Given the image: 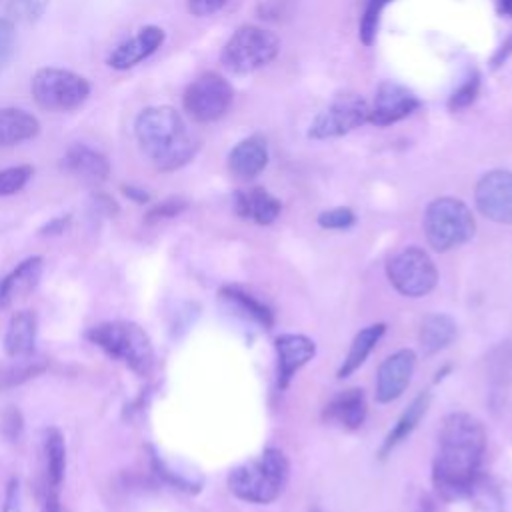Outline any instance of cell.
Listing matches in <instances>:
<instances>
[{"mask_svg": "<svg viewBox=\"0 0 512 512\" xmlns=\"http://www.w3.org/2000/svg\"><path fill=\"white\" fill-rule=\"evenodd\" d=\"M486 450L480 420L466 412L446 416L432 464V482L442 498L460 500L472 494Z\"/></svg>", "mask_w": 512, "mask_h": 512, "instance_id": "6da1fadb", "label": "cell"}, {"mask_svg": "<svg viewBox=\"0 0 512 512\" xmlns=\"http://www.w3.org/2000/svg\"><path fill=\"white\" fill-rule=\"evenodd\" d=\"M140 150L160 172L186 166L198 152V142L172 106H148L134 120Z\"/></svg>", "mask_w": 512, "mask_h": 512, "instance_id": "7a4b0ae2", "label": "cell"}, {"mask_svg": "<svg viewBox=\"0 0 512 512\" xmlns=\"http://www.w3.org/2000/svg\"><path fill=\"white\" fill-rule=\"evenodd\" d=\"M288 460L278 448H266L258 458L236 466L228 476L230 492L252 504L274 502L288 482Z\"/></svg>", "mask_w": 512, "mask_h": 512, "instance_id": "3957f363", "label": "cell"}, {"mask_svg": "<svg viewBox=\"0 0 512 512\" xmlns=\"http://www.w3.org/2000/svg\"><path fill=\"white\" fill-rule=\"evenodd\" d=\"M86 338L138 376H148L154 368L152 340L144 328L134 322H104L92 326L86 332Z\"/></svg>", "mask_w": 512, "mask_h": 512, "instance_id": "277c9868", "label": "cell"}, {"mask_svg": "<svg viewBox=\"0 0 512 512\" xmlns=\"http://www.w3.org/2000/svg\"><path fill=\"white\" fill-rule=\"evenodd\" d=\"M422 226L428 244L438 252L466 244L476 232L472 210L462 200L452 196L432 200L426 206Z\"/></svg>", "mask_w": 512, "mask_h": 512, "instance_id": "5b68a950", "label": "cell"}, {"mask_svg": "<svg viewBox=\"0 0 512 512\" xmlns=\"http://www.w3.org/2000/svg\"><path fill=\"white\" fill-rule=\"evenodd\" d=\"M280 52V40L274 32L260 26H240L224 44L220 62L232 74H252L268 66Z\"/></svg>", "mask_w": 512, "mask_h": 512, "instance_id": "8992f818", "label": "cell"}, {"mask_svg": "<svg viewBox=\"0 0 512 512\" xmlns=\"http://www.w3.org/2000/svg\"><path fill=\"white\" fill-rule=\"evenodd\" d=\"M30 90L40 108L52 112H70L86 102L90 96V82L72 70L46 66L36 70Z\"/></svg>", "mask_w": 512, "mask_h": 512, "instance_id": "52a82bcc", "label": "cell"}, {"mask_svg": "<svg viewBox=\"0 0 512 512\" xmlns=\"http://www.w3.org/2000/svg\"><path fill=\"white\" fill-rule=\"evenodd\" d=\"M386 274L392 286L408 298L426 296L438 282L432 258L418 246H406L396 252L386 266Z\"/></svg>", "mask_w": 512, "mask_h": 512, "instance_id": "ba28073f", "label": "cell"}, {"mask_svg": "<svg viewBox=\"0 0 512 512\" xmlns=\"http://www.w3.org/2000/svg\"><path fill=\"white\" fill-rule=\"evenodd\" d=\"M232 86L218 72H204L194 78L182 96L186 114L196 122H216L232 106Z\"/></svg>", "mask_w": 512, "mask_h": 512, "instance_id": "9c48e42d", "label": "cell"}, {"mask_svg": "<svg viewBox=\"0 0 512 512\" xmlns=\"http://www.w3.org/2000/svg\"><path fill=\"white\" fill-rule=\"evenodd\" d=\"M368 108V102L360 94H340L310 122L308 138L328 140L344 136L368 122Z\"/></svg>", "mask_w": 512, "mask_h": 512, "instance_id": "30bf717a", "label": "cell"}, {"mask_svg": "<svg viewBox=\"0 0 512 512\" xmlns=\"http://www.w3.org/2000/svg\"><path fill=\"white\" fill-rule=\"evenodd\" d=\"M474 202L482 216L498 224H512V172L490 170L474 190Z\"/></svg>", "mask_w": 512, "mask_h": 512, "instance_id": "8fae6325", "label": "cell"}, {"mask_svg": "<svg viewBox=\"0 0 512 512\" xmlns=\"http://www.w3.org/2000/svg\"><path fill=\"white\" fill-rule=\"evenodd\" d=\"M418 106L420 100L408 88L396 82H382L368 108V122L374 126H390L410 116Z\"/></svg>", "mask_w": 512, "mask_h": 512, "instance_id": "7c38bea8", "label": "cell"}, {"mask_svg": "<svg viewBox=\"0 0 512 512\" xmlns=\"http://www.w3.org/2000/svg\"><path fill=\"white\" fill-rule=\"evenodd\" d=\"M416 366V354L408 348L390 354L378 368L376 398L378 402L396 400L408 386Z\"/></svg>", "mask_w": 512, "mask_h": 512, "instance_id": "4fadbf2b", "label": "cell"}, {"mask_svg": "<svg viewBox=\"0 0 512 512\" xmlns=\"http://www.w3.org/2000/svg\"><path fill=\"white\" fill-rule=\"evenodd\" d=\"M166 34L160 26H144L136 36L118 44L106 58V64L114 70H128L152 56L164 42Z\"/></svg>", "mask_w": 512, "mask_h": 512, "instance_id": "5bb4252c", "label": "cell"}, {"mask_svg": "<svg viewBox=\"0 0 512 512\" xmlns=\"http://www.w3.org/2000/svg\"><path fill=\"white\" fill-rule=\"evenodd\" d=\"M60 168L86 184H100L110 174V160L106 154L86 144H72L64 152Z\"/></svg>", "mask_w": 512, "mask_h": 512, "instance_id": "9a60e30c", "label": "cell"}, {"mask_svg": "<svg viewBox=\"0 0 512 512\" xmlns=\"http://www.w3.org/2000/svg\"><path fill=\"white\" fill-rule=\"evenodd\" d=\"M278 358V386L286 388L292 376L316 354V344L302 334H280L274 340Z\"/></svg>", "mask_w": 512, "mask_h": 512, "instance_id": "2e32d148", "label": "cell"}, {"mask_svg": "<svg viewBox=\"0 0 512 512\" xmlns=\"http://www.w3.org/2000/svg\"><path fill=\"white\" fill-rule=\"evenodd\" d=\"M44 270V260L40 256H30L22 260L10 274L0 280V306H10L14 300L28 296L40 282Z\"/></svg>", "mask_w": 512, "mask_h": 512, "instance_id": "e0dca14e", "label": "cell"}, {"mask_svg": "<svg viewBox=\"0 0 512 512\" xmlns=\"http://www.w3.org/2000/svg\"><path fill=\"white\" fill-rule=\"evenodd\" d=\"M268 164V146L262 136H248L240 140L228 154V170L242 178L250 180L258 176Z\"/></svg>", "mask_w": 512, "mask_h": 512, "instance_id": "ac0fdd59", "label": "cell"}, {"mask_svg": "<svg viewBox=\"0 0 512 512\" xmlns=\"http://www.w3.org/2000/svg\"><path fill=\"white\" fill-rule=\"evenodd\" d=\"M38 322L32 310H18L10 316L4 332V352L10 358H28L36 346Z\"/></svg>", "mask_w": 512, "mask_h": 512, "instance_id": "d6986e66", "label": "cell"}, {"mask_svg": "<svg viewBox=\"0 0 512 512\" xmlns=\"http://www.w3.org/2000/svg\"><path fill=\"white\" fill-rule=\"evenodd\" d=\"M324 418L342 428L354 430L366 418V396L360 388H348L332 396L324 408Z\"/></svg>", "mask_w": 512, "mask_h": 512, "instance_id": "ffe728a7", "label": "cell"}, {"mask_svg": "<svg viewBox=\"0 0 512 512\" xmlns=\"http://www.w3.org/2000/svg\"><path fill=\"white\" fill-rule=\"evenodd\" d=\"M280 200L264 188L238 190L234 194V210L242 218H250L256 224H272L280 214Z\"/></svg>", "mask_w": 512, "mask_h": 512, "instance_id": "44dd1931", "label": "cell"}, {"mask_svg": "<svg viewBox=\"0 0 512 512\" xmlns=\"http://www.w3.org/2000/svg\"><path fill=\"white\" fill-rule=\"evenodd\" d=\"M38 132L40 122L34 114L14 106L0 108V148L32 140L34 136H38Z\"/></svg>", "mask_w": 512, "mask_h": 512, "instance_id": "7402d4cb", "label": "cell"}, {"mask_svg": "<svg viewBox=\"0 0 512 512\" xmlns=\"http://www.w3.org/2000/svg\"><path fill=\"white\" fill-rule=\"evenodd\" d=\"M44 458H46V488L44 492L60 494V486L66 470V444L58 428L46 430L44 438Z\"/></svg>", "mask_w": 512, "mask_h": 512, "instance_id": "603a6c76", "label": "cell"}, {"mask_svg": "<svg viewBox=\"0 0 512 512\" xmlns=\"http://www.w3.org/2000/svg\"><path fill=\"white\" fill-rule=\"evenodd\" d=\"M456 336V322L448 316V314H428L422 324H420V332H418V340L420 346L426 354H434L442 348H446Z\"/></svg>", "mask_w": 512, "mask_h": 512, "instance_id": "cb8c5ba5", "label": "cell"}, {"mask_svg": "<svg viewBox=\"0 0 512 512\" xmlns=\"http://www.w3.org/2000/svg\"><path fill=\"white\" fill-rule=\"evenodd\" d=\"M386 332V324L378 322V324H370L366 328H362L354 340H352V346L348 350V356L344 358L342 366L338 368V378H346L350 376L354 370H358L364 360L368 358V354L374 350V346L380 342V338L384 336Z\"/></svg>", "mask_w": 512, "mask_h": 512, "instance_id": "d4e9b609", "label": "cell"}, {"mask_svg": "<svg viewBox=\"0 0 512 512\" xmlns=\"http://www.w3.org/2000/svg\"><path fill=\"white\" fill-rule=\"evenodd\" d=\"M428 402H430V396L428 394H420L414 398V402L402 412V416L398 418V422L394 424V428L388 432L382 448H380V456L386 458V454L398 446L404 438L410 436V432L416 428V424L420 422V418L424 416L426 408H428Z\"/></svg>", "mask_w": 512, "mask_h": 512, "instance_id": "484cf974", "label": "cell"}, {"mask_svg": "<svg viewBox=\"0 0 512 512\" xmlns=\"http://www.w3.org/2000/svg\"><path fill=\"white\" fill-rule=\"evenodd\" d=\"M222 298L234 308L238 310L244 318H250L254 322H258L264 328L272 326V312L266 304H262L260 300H256L252 294L236 288V286H226L220 290Z\"/></svg>", "mask_w": 512, "mask_h": 512, "instance_id": "4316f807", "label": "cell"}, {"mask_svg": "<svg viewBox=\"0 0 512 512\" xmlns=\"http://www.w3.org/2000/svg\"><path fill=\"white\" fill-rule=\"evenodd\" d=\"M392 0H366L364 4V12L360 16V24H358V38L364 46H372L378 34V26H380V18L384 8L390 4Z\"/></svg>", "mask_w": 512, "mask_h": 512, "instance_id": "83f0119b", "label": "cell"}, {"mask_svg": "<svg viewBox=\"0 0 512 512\" xmlns=\"http://www.w3.org/2000/svg\"><path fill=\"white\" fill-rule=\"evenodd\" d=\"M48 2L50 0H10L8 4L10 22H24V24L38 22L46 12Z\"/></svg>", "mask_w": 512, "mask_h": 512, "instance_id": "f1b7e54d", "label": "cell"}, {"mask_svg": "<svg viewBox=\"0 0 512 512\" xmlns=\"http://www.w3.org/2000/svg\"><path fill=\"white\" fill-rule=\"evenodd\" d=\"M32 174H34V168L30 164H20V166H10L0 170V196H12L20 192L28 184Z\"/></svg>", "mask_w": 512, "mask_h": 512, "instance_id": "f546056e", "label": "cell"}, {"mask_svg": "<svg viewBox=\"0 0 512 512\" xmlns=\"http://www.w3.org/2000/svg\"><path fill=\"white\" fill-rule=\"evenodd\" d=\"M478 92H480V76H478V72H474L470 78H466V80L450 94V98H448V108H450L452 112L462 110V108H468V106L476 100Z\"/></svg>", "mask_w": 512, "mask_h": 512, "instance_id": "4dcf8cb0", "label": "cell"}, {"mask_svg": "<svg viewBox=\"0 0 512 512\" xmlns=\"http://www.w3.org/2000/svg\"><path fill=\"white\" fill-rule=\"evenodd\" d=\"M24 418L16 406H8L0 416V434L8 442H16L22 436Z\"/></svg>", "mask_w": 512, "mask_h": 512, "instance_id": "1f68e13d", "label": "cell"}, {"mask_svg": "<svg viewBox=\"0 0 512 512\" xmlns=\"http://www.w3.org/2000/svg\"><path fill=\"white\" fill-rule=\"evenodd\" d=\"M44 370V362H32V364H20L16 368L6 370L0 376V388H12L18 386L22 382H26L28 378H34L36 374H40Z\"/></svg>", "mask_w": 512, "mask_h": 512, "instance_id": "d6a6232c", "label": "cell"}, {"mask_svg": "<svg viewBox=\"0 0 512 512\" xmlns=\"http://www.w3.org/2000/svg\"><path fill=\"white\" fill-rule=\"evenodd\" d=\"M356 216L350 208H332V210H326L318 216V224L322 228H328V230H344V228H350L354 224Z\"/></svg>", "mask_w": 512, "mask_h": 512, "instance_id": "836d02e7", "label": "cell"}, {"mask_svg": "<svg viewBox=\"0 0 512 512\" xmlns=\"http://www.w3.org/2000/svg\"><path fill=\"white\" fill-rule=\"evenodd\" d=\"M182 210H186V200L172 196L162 200L160 204H156L154 208L148 210L146 214V222H158V220H166V218H174L178 216Z\"/></svg>", "mask_w": 512, "mask_h": 512, "instance_id": "e575fe53", "label": "cell"}, {"mask_svg": "<svg viewBox=\"0 0 512 512\" xmlns=\"http://www.w3.org/2000/svg\"><path fill=\"white\" fill-rule=\"evenodd\" d=\"M14 46H16L14 24L8 18H0V72L10 62L14 54Z\"/></svg>", "mask_w": 512, "mask_h": 512, "instance_id": "d590c367", "label": "cell"}, {"mask_svg": "<svg viewBox=\"0 0 512 512\" xmlns=\"http://www.w3.org/2000/svg\"><path fill=\"white\" fill-rule=\"evenodd\" d=\"M2 512H22V496H20V480L10 478L4 492Z\"/></svg>", "mask_w": 512, "mask_h": 512, "instance_id": "8d00e7d4", "label": "cell"}, {"mask_svg": "<svg viewBox=\"0 0 512 512\" xmlns=\"http://www.w3.org/2000/svg\"><path fill=\"white\" fill-rule=\"evenodd\" d=\"M228 0H186V8L192 16H210L214 12H218Z\"/></svg>", "mask_w": 512, "mask_h": 512, "instance_id": "74e56055", "label": "cell"}, {"mask_svg": "<svg viewBox=\"0 0 512 512\" xmlns=\"http://www.w3.org/2000/svg\"><path fill=\"white\" fill-rule=\"evenodd\" d=\"M122 194L126 196V198H130V200H134L136 204H146L148 200H150V194L144 190V188H140V186H134V184H122Z\"/></svg>", "mask_w": 512, "mask_h": 512, "instance_id": "f35d334b", "label": "cell"}, {"mask_svg": "<svg viewBox=\"0 0 512 512\" xmlns=\"http://www.w3.org/2000/svg\"><path fill=\"white\" fill-rule=\"evenodd\" d=\"M512 54V36H508L502 44H500V48L496 50V54L492 56V60H490V64H492V68L496 70V68H500L506 60H508V56Z\"/></svg>", "mask_w": 512, "mask_h": 512, "instance_id": "ab89813d", "label": "cell"}, {"mask_svg": "<svg viewBox=\"0 0 512 512\" xmlns=\"http://www.w3.org/2000/svg\"><path fill=\"white\" fill-rule=\"evenodd\" d=\"M68 222H70V216H58V218H52L48 224H44L42 226V234H60V232H64V228L68 226Z\"/></svg>", "mask_w": 512, "mask_h": 512, "instance_id": "60d3db41", "label": "cell"}, {"mask_svg": "<svg viewBox=\"0 0 512 512\" xmlns=\"http://www.w3.org/2000/svg\"><path fill=\"white\" fill-rule=\"evenodd\" d=\"M44 512H62L60 494H56V492H44Z\"/></svg>", "mask_w": 512, "mask_h": 512, "instance_id": "b9f144b4", "label": "cell"}, {"mask_svg": "<svg viewBox=\"0 0 512 512\" xmlns=\"http://www.w3.org/2000/svg\"><path fill=\"white\" fill-rule=\"evenodd\" d=\"M500 10L508 16H512V0H500Z\"/></svg>", "mask_w": 512, "mask_h": 512, "instance_id": "7bdbcfd3", "label": "cell"}, {"mask_svg": "<svg viewBox=\"0 0 512 512\" xmlns=\"http://www.w3.org/2000/svg\"><path fill=\"white\" fill-rule=\"evenodd\" d=\"M420 512H432V502H430L428 498L422 502V506H420Z\"/></svg>", "mask_w": 512, "mask_h": 512, "instance_id": "ee69618b", "label": "cell"}, {"mask_svg": "<svg viewBox=\"0 0 512 512\" xmlns=\"http://www.w3.org/2000/svg\"><path fill=\"white\" fill-rule=\"evenodd\" d=\"M310 512H320V510H318V508H314V510H310Z\"/></svg>", "mask_w": 512, "mask_h": 512, "instance_id": "f6af8a7d", "label": "cell"}]
</instances>
